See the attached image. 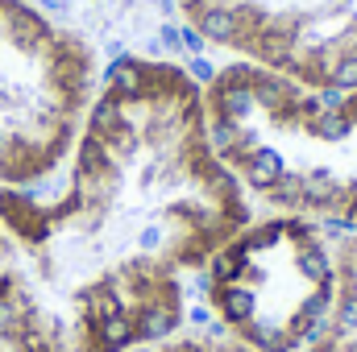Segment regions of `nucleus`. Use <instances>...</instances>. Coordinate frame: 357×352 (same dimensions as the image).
I'll return each mask as SVG.
<instances>
[{"mask_svg": "<svg viewBox=\"0 0 357 352\" xmlns=\"http://www.w3.org/2000/svg\"><path fill=\"white\" fill-rule=\"evenodd\" d=\"M195 191L187 137L116 158L88 129L59 191L0 186V349L129 352L171 340L183 323L178 269L142 249V228L199 237L178 220Z\"/></svg>", "mask_w": 357, "mask_h": 352, "instance_id": "1", "label": "nucleus"}, {"mask_svg": "<svg viewBox=\"0 0 357 352\" xmlns=\"http://www.w3.org/2000/svg\"><path fill=\"white\" fill-rule=\"evenodd\" d=\"M91 42L42 4L0 0V186L33 191L63 170L96 99Z\"/></svg>", "mask_w": 357, "mask_h": 352, "instance_id": "2", "label": "nucleus"}, {"mask_svg": "<svg viewBox=\"0 0 357 352\" xmlns=\"http://www.w3.org/2000/svg\"><path fill=\"white\" fill-rule=\"evenodd\" d=\"M307 352H357V265L337 253V298L328 311V328Z\"/></svg>", "mask_w": 357, "mask_h": 352, "instance_id": "3", "label": "nucleus"}, {"mask_svg": "<svg viewBox=\"0 0 357 352\" xmlns=\"http://www.w3.org/2000/svg\"><path fill=\"white\" fill-rule=\"evenodd\" d=\"M250 88H254V99H258V108L270 112V116H278L282 108H291L303 91L299 83L291 79V75H278V71H266V67H258L254 63V79H250Z\"/></svg>", "mask_w": 357, "mask_h": 352, "instance_id": "4", "label": "nucleus"}, {"mask_svg": "<svg viewBox=\"0 0 357 352\" xmlns=\"http://www.w3.org/2000/svg\"><path fill=\"white\" fill-rule=\"evenodd\" d=\"M195 29L204 33L208 46H237L241 42V21H237V8L225 4V0H212L199 8L195 17Z\"/></svg>", "mask_w": 357, "mask_h": 352, "instance_id": "5", "label": "nucleus"}, {"mask_svg": "<svg viewBox=\"0 0 357 352\" xmlns=\"http://www.w3.org/2000/svg\"><path fill=\"white\" fill-rule=\"evenodd\" d=\"M291 162H287V154L282 150H274V145H258V150H250L245 154V162H241V170H237V178L250 186V191H270L274 182H278V175L287 170Z\"/></svg>", "mask_w": 357, "mask_h": 352, "instance_id": "6", "label": "nucleus"}, {"mask_svg": "<svg viewBox=\"0 0 357 352\" xmlns=\"http://www.w3.org/2000/svg\"><path fill=\"white\" fill-rule=\"evenodd\" d=\"M212 116H229L237 125H245L254 112H258V99H254V88L250 83H212Z\"/></svg>", "mask_w": 357, "mask_h": 352, "instance_id": "7", "label": "nucleus"}, {"mask_svg": "<svg viewBox=\"0 0 357 352\" xmlns=\"http://www.w3.org/2000/svg\"><path fill=\"white\" fill-rule=\"evenodd\" d=\"M303 133L316 137V141H324V145H341V141H349V137L357 133V120L349 116V112H320Z\"/></svg>", "mask_w": 357, "mask_h": 352, "instance_id": "8", "label": "nucleus"}, {"mask_svg": "<svg viewBox=\"0 0 357 352\" xmlns=\"http://www.w3.org/2000/svg\"><path fill=\"white\" fill-rule=\"evenodd\" d=\"M129 352H250V349H241L237 340H212V336H204V340H162V344L129 349Z\"/></svg>", "mask_w": 357, "mask_h": 352, "instance_id": "9", "label": "nucleus"}, {"mask_svg": "<svg viewBox=\"0 0 357 352\" xmlns=\"http://www.w3.org/2000/svg\"><path fill=\"white\" fill-rule=\"evenodd\" d=\"M237 133H241V125L237 120H229V116H212L208 125H204V137H208V145H212V154L220 158L225 150H233L237 145Z\"/></svg>", "mask_w": 357, "mask_h": 352, "instance_id": "10", "label": "nucleus"}, {"mask_svg": "<svg viewBox=\"0 0 357 352\" xmlns=\"http://www.w3.org/2000/svg\"><path fill=\"white\" fill-rule=\"evenodd\" d=\"M328 83L341 88L345 95H354L357 91V54H337V63L328 71Z\"/></svg>", "mask_w": 357, "mask_h": 352, "instance_id": "11", "label": "nucleus"}, {"mask_svg": "<svg viewBox=\"0 0 357 352\" xmlns=\"http://www.w3.org/2000/svg\"><path fill=\"white\" fill-rule=\"evenodd\" d=\"M216 75H220V67H216L208 54H199V58H187V79H191V83H199V88L208 83V88H212V83H216Z\"/></svg>", "mask_w": 357, "mask_h": 352, "instance_id": "12", "label": "nucleus"}, {"mask_svg": "<svg viewBox=\"0 0 357 352\" xmlns=\"http://www.w3.org/2000/svg\"><path fill=\"white\" fill-rule=\"evenodd\" d=\"M178 50H183L187 58H199V54L208 50V42H204V33H199L195 25H178Z\"/></svg>", "mask_w": 357, "mask_h": 352, "instance_id": "13", "label": "nucleus"}, {"mask_svg": "<svg viewBox=\"0 0 357 352\" xmlns=\"http://www.w3.org/2000/svg\"><path fill=\"white\" fill-rule=\"evenodd\" d=\"M316 99H320L324 112H345V99H349V95H345L341 88H333V83H324V88L316 91Z\"/></svg>", "mask_w": 357, "mask_h": 352, "instance_id": "14", "label": "nucleus"}, {"mask_svg": "<svg viewBox=\"0 0 357 352\" xmlns=\"http://www.w3.org/2000/svg\"><path fill=\"white\" fill-rule=\"evenodd\" d=\"M154 46H158V50H167V54H178V25H175V21H162V25H158Z\"/></svg>", "mask_w": 357, "mask_h": 352, "instance_id": "15", "label": "nucleus"}, {"mask_svg": "<svg viewBox=\"0 0 357 352\" xmlns=\"http://www.w3.org/2000/svg\"><path fill=\"white\" fill-rule=\"evenodd\" d=\"M104 54H108V63H116V58H125V54H129V46H125V38H108V42H104Z\"/></svg>", "mask_w": 357, "mask_h": 352, "instance_id": "16", "label": "nucleus"}, {"mask_svg": "<svg viewBox=\"0 0 357 352\" xmlns=\"http://www.w3.org/2000/svg\"><path fill=\"white\" fill-rule=\"evenodd\" d=\"M345 112H349V116H354V120H357V91H354V95H349V99H345Z\"/></svg>", "mask_w": 357, "mask_h": 352, "instance_id": "17", "label": "nucleus"}, {"mask_svg": "<svg viewBox=\"0 0 357 352\" xmlns=\"http://www.w3.org/2000/svg\"><path fill=\"white\" fill-rule=\"evenodd\" d=\"M0 352H4V349H0Z\"/></svg>", "mask_w": 357, "mask_h": 352, "instance_id": "18", "label": "nucleus"}]
</instances>
